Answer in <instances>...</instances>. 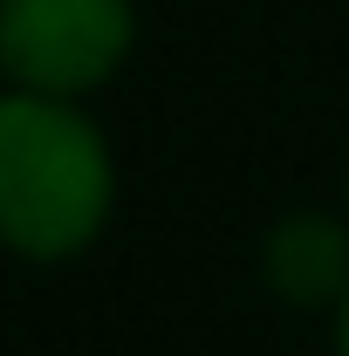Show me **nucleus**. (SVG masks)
<instances>
[{"label":"nucleus","mask_w":349,"mask_h":356,"mask_svg":"<svg viewBox=\"0 0 349 356\" xmlns=\"http://www.w3.org/2000/svg\"><path fill=\"white\" fill-rule=\"evenodd\" d=\"M137 42L131 0H0V76L35 96L103 89Z\"/></svg>","instance_id":"2"},{"label":"nucleus","mask_w":349,"mask_h":356,"mask_svg":"<svg viewBox=\"0 0 349 356\" xmlns=\"http://www.w3.org/2000/svg\"><path fill=\"white\" fill-rule=\"evenodd\" d=\"M117 213V158L83 103L0 96V247L14 261H76Z\"/></svg>","instance_id":"1"},{"label":"nucleus","mask_w":349,"mask_h":356,"mask_svg":"<svg viewBox=\"0 0 349 356\" xmlns=\"http://www.w3.org/2000/svg\"><path fill=\"white\" fill-rule=\"evenodd\" d=\"M261 281L288 309H336L349 295V226L329 213H288L261 240Z\"/></svg>","instance_id":"3"},{"label":"nucleus","mask_w":349,"mask_h":356,"mask_svg":"<svg viewBox=\"0 0 349 356\" xmlns=\"http://www.w3.org/2000/svg\"><path fill=\"white\" fill-rule=\"evenodd\" d=\"M336 356H349V295L336 302Z\"/></svg>","instance_id":"4"},{"label":"nucleus","mask_w":349,"mask_h":356,"mask_svg":"<svg viewBox=\"0 0 349 356\" xmlns=\"http://www.w3.org/2000/svg\"><path fill=\"white\" fill-rule=\"evenodd\" d=\"M343 192H349V178H343Z\"/></svg>","instance_id":"5"}]
</instances>
